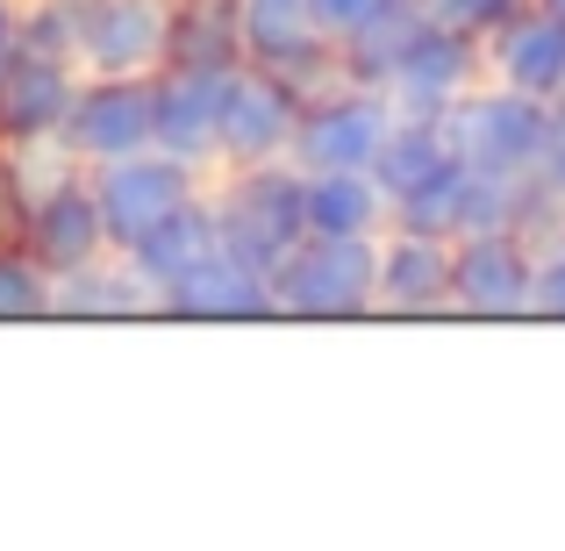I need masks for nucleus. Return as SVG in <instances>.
<instances>
[{
  "label": "nucleus",
  "mask_w": 565,
  "mask_h": 551,
  "mask_svg": "<svg viewBox=\"0 0 565 551\" xmlns=\"http://www.w3.org/2000/svg\"><path fill=\"white\" fill-rule=\"evenodd\" d=\"M207 201H215V222H222V251L258 265V273H279V258L308 236V172L294 158L215 172Z\"/></svg>",
  "instance_id": "1"
},
{
  "label": "nucleus",
  "mask_w": 565,
  "mask_h": 551,
  "mask_svg": "<svg viewBox=\"0 0 565 551\" xmlns=\"http://www.w3.org/2000/svg\"><path fill=\"white\" fill-rule=\"evenodd\" d=\"M279 322H365L380 316V236H301L273 273Z\"/></svg>",
  "instance_id": "2"
},
{
  "label": "nucleus",
  "mask_w": 565,
  "mask_h": 551,
  "mask_svg": "<svg viewBox=\"0 0 565 551\" xmlns=\"http://www.w3.org/2000/svg\"><path fill=\"white\" fill-rule=\"evenodd\" d=\"M552 129V100H530L501 80H480L472 94H458L444 108V137L466 172H494V180H530Z\"/></svg>",
  "instance_id": "3"
},
{
  "label": "nucleus",
  "mask_w": 565,
  "mask_h": 551,
  "mask_svg": "<svg viewBox=\"0 0 565 551\" xmlns=\"http://www.w3.org/2000/svg\"><path fill=\"white\" fill-rule=\"evenodd\" d=\"M22 244L57 279L115 251L108 222H100V201H94V172L72 166L65 151H36V193H29V215H22Z\"/></svg>",
  "instance_id": "4"
},
{
  "label": "nucleus",
  "mask_w": 565,
  "mask_h": 551,
  "mask_svg": "<svg viewBox=\"0 0 565 551\" xmlns=\"http://www.w3.org/2000/svg\"><path fill=\"white\" fill-rule=\"evenodd\" d=\"M386 129H394V100L373 86H322L301 100V129H294V166L301 172H373Z\"/></svg>",
  "instance_id": "5"
},
{
  "label": "nucleus",
  "mask_w": 565,
  "mask_h": 551,
  "mask_svg": "<svg viewBox=\"0 0 565 551\" xmlns=\"http://www.w3.org/2000/svg\"><path fill=\"white\" fill-rule=\"evenodd\" d=\"M301 100L279 72L265 65H236L222 80V129H215V172L236 166H273V158L294 151V129H301Z\"/></svg>",
  "instance_id": "6"
},
{
  "label": "nucleus",
  "mask_w": 565,
  "mask_h": 551,
  "mask_svg": "<svg viewBox=\"0 0 565 551\" xmlns=\"http://www.w3.org/2000/svg\"><path fill=\"white\" fill-rule=\"evenodd\" d=\"M57 151L72 166H115V158L151 151V80L79 72V94H72V115L57 129Z\"/></svg>",
  "instance_id": "7"
},
{
  "label": "nucleus",
  "mask_w": 565,
  "mask_h": 551,
  "mask_svg": "<svg viewBox=\"0 0 565 551\" xmlns=\"http://www.w3.org/2000/svg\"><path fill=\"white\" fill-rule=\"evenodd\" d=\"M236 29H244V57L294 86V94H322L344 80V57L322 36L308 0H236Z\"/></svg>",
  "instance_id": "8"
},
{
  "label": "nucleus",
  "mask_w": 565,
  "mask_h": 551,
  "mask_svg": "<svg viewBox=\"0 0 565 551\" xmlns=\"http://www.w3.org/2000/svg\"><path fill=\"white\" fill-rule=\"evenodd\" d=\"M94 172V201H100V222H108V244L129 251L137 236H151L172 208H186L193 193L207 187V172L180 166L166 151H137V158H115V166H86Z\"/></svg>",
  "instance_id": "9"
},
{
  "label": "nucleus",
  "mask_w": 565,
  "mask_h": 551,
  "mask_svg": "<svg viewBox=\"0 0 565 551\" xmlns=\"http://www.w3.org/2000/svg\"><path fill=\"white\" fill-rule=\"evenodd\" d=\"M530 273H537V244L523 230L458 236L451 244V316H472V322L530 316Z\"/></svg>",
  "instance_id": "10"
},
{
  "label": "nucleus",
  "mask_w": 565,
  "mask_h": 551,
  "mask_svg": "<svg viewBox=\"0 0 565 551\" xmlns=\"http://www.w3.org/2000/svg\"><path fill=\"white\" fill-rule=\"evenodd\" d=\"M72 94H79V65L72 57L14 43L8 65H0V144H14V151H57Z\"/></svg>",
  "instance_id": "11"
},
{
  "label": "nucleus",
  "mask_w": 565,
  "mask_h": 551,
  "mask_svg": "<svg viewBox=\"0 0 565 551\" xmlns=\"http://www.w3.org/2000/svg\"><path fill=\"white\" fill-rule=\"evenodd\" d=\"M172 43V0H79V72L151 80Z\"/></svg>",
  "instance_id": "12"
},
{
  "label": "nucleus",
  "mask_w": 565,
  "mask_h": 551,
  "mask_svg": "<svg viewBox=\"0 0 565 551\" xmlns=\"http://www.w3.org/2000/svg\"><path fill=\"white\" fill-rule=\"evenodd\" d=\"M230 72H193V65L151 72V151L215 180V129H222V80Z\"/></svg>",
  "instance_id": "13"
},
{
  "label": "nucleus",
  "mask_w": 565,
  "mask_h": 551,
  "mask_svg": "<svg viewBox=\"0 0 565 551\" xmlns=\"http://www.w3.org/2000/svg\"><path fill=\"white\" fill-rule=\"evenodd\" d=\"M480 80H487V43L429 22L423 36L401 51V65L386 72V100L408 108V115H444L458 94H472Z\"/></svg>",
  "instance_id": "14"
},
{
  "label": "nucleus",
  "mask_w": 565,
  "mask_h": 551,
  "mask_svg": "<svg viewBox=\"0 0 565 551\" xmlns=\"http://www.w3.org/2000/svg\"><path fill=\"white\" fill-rule=\"evenodd\" d=\"M380 316L394 322L451 316V236L380 230Z\"/></svg>",
  "instance_id": "15"
},
{
  "label": "nucleus",
  "mask_w": 565,
  "mask_h": 551,
  "mask_svg": "<svg viewBox=\"0 0 565 551\" xmlns=\"http://www.w3.org/2000/svg\"><path fill=\"white\" fill-rule=\"evenodd\" d=\"M487 80L558 108V94H565V14L523 0V8L487 36Z\"/></svg>",
  "instance_id": "16"
},
{
  "label": "nucleus",
  "mask_w": 565,
  "mask_h": 551,
  "mask_svg": "<svg viewBox=\"0 0 565 551\" xmlns=\"http://www.w3.org/2000/svg\"><path fill=\"white\" fill-rule=\"evenodd\" d=\"M158 316H172V322H279L273 316V273L215 251L201 273L180 279V287L158 301Z\"/></svg>",
  "instance_id": "17"
},
{
  "label": "nucleus",
  "mask_w": 565,
  "mask_h": 551,
  "mask_svg": "<svg viewBox=\"0 0 565 551\" xmlns=\"http://www.w3.org/2000/svg\"><path fill=\"white\" fill-rule=\"evenodd\" d=\"M215 251H222V222H215V201H207V187H201L186 208H172V215L158 222L151 236H137V244H129L122 258L137 265V279L158 294V301H166V294L180 287V279L201 273V265L215 258Z\"/></svg>",
  "instance_id": "18"
},
{
  "label": "nucleus",
  "mask_w": 565,
  "mask_h": 551,
  "mask_svg": "<svg viewBox=\"0 0 565 551\" xmlns=\"http://www.w3.org/2000/svg\"><path fill=\"white\" fill-rule=\"evenodd\" d=\"M129 316H158V294L137 279L122 251L57 279V322H129Z\"/></svg>",
  "instance_id": "19"
},
{
  "label": "nucleus",
  "mask_w": 565,
  "mask_h": 551,
  "mask_svg": "<svg viewBox=\"0 0 565 551\" xmlns=\"http://www.w3.org/2000/svg\"><path fill=\"white\" fill-rule=\"evenodd\" d=\"M423 29H429V8H423V0H386L373 22L351 29V36L337 43V57H344V80H351V86H373V94H386V72L401 65V51H408Z\"/></svg>",
  "instance_id": "20"
},
{
  "label": "nucleus",
  "mask_w": 565,
  "mask_h": 551,
  "mask_svg": "<svg viewBox=\"0 0 565 551\" xmlns=\"http://www.w3.org/2000/svg\"><path fill=\"white\" fill-rule=\"evenodd\" d=\"M386 208L373 172H308V236H380Z\"/></svg>",
  "instance_id": "21"
},
{
  "label": "nucleus",
  "mask_w": 565,
  "mask_h": 551,
  "mask_svg": "<svg viewBox=\"0 0 565 551\" xmlns=\"http://www.w3.org/2000/svg\"><path fill=\"white\" fill-rule=\"evenodd\" d=\"M166 65H193V72H230V65H244L236 0H172Z\"/></svg>",
  "instance_id": "22"
},
{
  "label": "nucleus",
  "mask_w": 565,
  "mask_h": 551,
  "mask_svg": "<svg viewBox=\"0 0 565 551\" xmlns=\"http://www.w3.org/2000/svg\"><path fill=\"white\" fill-rule=\"evenodd\" d=\"M444 166H458L451 137H444V115L394 108V129H386V144H380V158H373V180L386 187V201L408 193V187H423V180H437Z\"/></svg>",
  "instance_id": "23"
},
{
  "label": "nucleus",
  "mask_w": 565,
  "mask_h": 551,
  "mask_svg": "<svg viewBox=\"0 0 565 551\" xmlns=\"http://www.w3.org/2000/svg\"><path fill=\"white\" fill-rule=\"evenodd\" d=\"M0 322H57V273L22 236H0Z\"/></svg>",
  "instance_id": "24"
},
{
  "label": "nucleus",
  "mask_w": 565,
  "mask_h": 551,
  "mask_svg": "<svg viewBox=\"0 0 565 551\" xmlns=\"http://www.w3.org/2000/svg\"><path fill=\"white\" fill-rule=\"evenodd\" d=\"M458 187H466V166H444L437 180L394 193L386 208V230H423V236H458Z\"/></svg>",
  "instance_id": "25"
},
{
  "label": "nucleus",
  "mask_w": 565,
  "mask_h": 551,
  "mask_svg": "<svg viewBox=\"0 0 565 551\" xmlns=\"http://www.w3.org/2000/svg\"><path fill=\"white\" fill-rule=\"evenodd\" d=\"M530 244H537V273H530V316H537V322H565V222H544Z\"/></svg>",
  "instance_id": "26"
},
{
  "label": "nucleus",
  "mask_w": 565,
  "mask_h": 551,
  "mask_svg": "<svg viewBox=\"0 0 565 551\" xmlns=\"http://www.w3.org/2000/svg\"><path fill=\"white\" fill-rule=\"evenodd\" d=\"M29 193H36V151H14V144H0V236H22Z\"/></svg>",
  "instance_id": "27"
},
{
  "label": "nucleus",
  "mask_w": 565,
  "mask_h": 551,
  "mask_svg": "<svg viewBox=\"0 0 565 551\" xmlns=\"http://www.w3.org/2000/svg\"><path fill=\"white\" fill-rule=\"evenodd\" d=\"M423 8H429V22H444V29H458V36H480L487 43L515 8H523V0H423Z\"/></svg>",
  "instance_id": "28"
},
{
  "label": "nucleus",
  "mask_w": 565,
  "mask_h": 551,
  "mask_svg": "<svg viewBox=\"0 0 565 551\" xmlns=\"http://www.w3.org/2000/svg\"><path fill=\"white\" fill-rule=\"evenodd\" d=\"M530 187L544 193V208H552V215H565V108H552V129H544V151H537Z\"/></svg>",
  "instance_id": "29"
},
{
  "label": "nucleus",
  "mask_w": 565,
  "mask_h": 551,
  "mask_svg": "<svg viewBox=\"0 0 565 551\" xmlns=\"http://www.w3.org/2000/svg\"><path fill=\"white\" fill-rule=\"evenodd\" d=\"M308 8H316L322 36H330V43H344L351 29H365V22H373V14L386 8V0H308Z\"/></svg>",
  "instance_id": "30"
},
{
  "label": "nucleus",
  "mask_w": 565,
  "mask_h": 551,
  "mask_svg": "<svg viewBox=\"0 0 565 551\" xmlns=\"http://www.w3.org/2000/svg\"><path fill=\"white\" fill-rule=\"evenodd\" d=\"M14 36H22V0H0V65H8Z\"/></svg>",
  "instance_id": "31"
},
{
  "label": "nucleus",
  "mask_w": 565,
  "mask_h": 551,
  "mask_svg": "<svg viewBox=\"0 0 565 551\" xmlns=\"http://www.w3.org/2000/svg\"><path fill=\"white\" fill-rule=\"evenodd\" d=\"M537 8H552V14H565V0H537Z\"/></svg>",
  "instance_id": "32"
}]
</instances>
